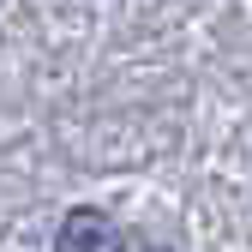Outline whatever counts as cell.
I'll list each match as a JSON object with an SVG mask.
<instances>
[{
  "mask_svg": "<svg viewBox=\"0 0 252 252\" xmlns=\"http://www.w3.org/2000/svg\"><path fill=\"white\" fill-rule=\"evenodd\" d=\"M54 252H132V246L120 240V228L108 222L102 210H72L66 222H60Z\"/></svg>",
  "mask_w": 252,
  "mask_h": 252,
  "instance_id": "1",
  "label": "cell"
},
{
  "mask_svg": "<svg viewBox=\"0 0 252 252\" xmlns=\"http://www.w3.org/2000/svg\"><path fill=\"white\" fill-rule=\"evenodd\" d=\"M138 252H168V246H138Z\"/></svg>",
  "mask_w": 252,
  "mask_h": 252,
  "instance_id": "2",
  "label": "cell"
}]
</instances>
